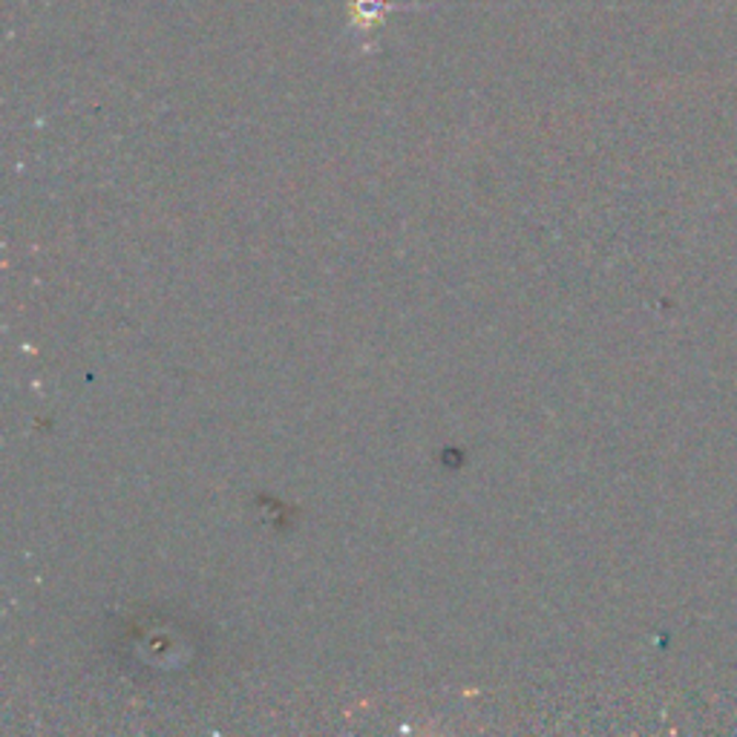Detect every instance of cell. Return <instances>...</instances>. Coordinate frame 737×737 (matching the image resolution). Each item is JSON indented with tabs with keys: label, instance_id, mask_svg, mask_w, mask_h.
I'll use <instances>...</instances> for the list:
<instances>
[{
	"label": "cell",
	"instance_id": "cell-1",
	"mask_svg": "<svg viewBox=\"0 0 737 737\" xmlns=\"http://www.w3.org/2000/svg\"><path fill=\"white\" fill-rule=\"evenodd\" d=\"M392 3L389 0H349V21L352 26L364 32H372L387 24Z\"/></svg>",
	"mask_w": 737,
	"mask_h": 737
}]
</instances>
